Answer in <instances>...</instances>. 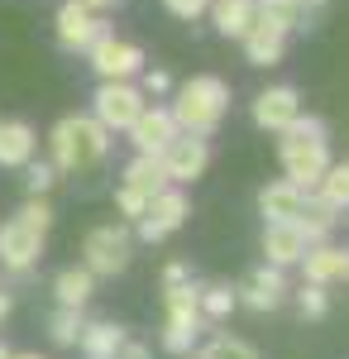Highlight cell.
Listing matches in <instances>:
<instances>
[{
	"instance_id": "f35d334b",
	"label": "cell",
	"mask_w": 349,
	"mask_h": 359,
	"mask_svg": "<svg viewBox=\"0 0 349 359\" xmlns=\"http://www.w3.org/2000/svg\"><path fill=\"white\" fill-rule=\"evenodd\" d=\"M163 278H167V283H187V264H167V273H163Z\"/></svg>"
},
{
	"instance_id": "ac0fdd59",
	"label": "cell",
	"mask_w": 349,
	"mask_h": 359,
	"mask_svg": "<svg viewBox=\"0 0 349 359\" xmlns=\"http://www.w3.org/2000/svg\"><path fill=\"white\" fill-rule=\"evenodd\" d=\"M39 149V135L25 120H0V168H25Z\"/></svg>"
},
{
	"instance_id": "d590c367",
	"label": "cell",
	"mask_w": 349,
	"mask_h": 359,
	"mask_svg": "<svg viewBox=\"0 0 349 359\" xmlns=\"http://www.w3.org/2000/svg\"><path fill=\"white\" fill-rule=\"evenodd\" d=\"M206 5H211V0H163V10H167L172 20H182V25H196V20L206 15Z\"/></svg>"
},
{
	"instance_id": "277c9868",
	"label": "cell",
	"mask_w": 349,
	"mask_h": 359,
	"mask_svg": "<svg viewBox=\"0 0 349 359\" xmlns=\"http://www.w3.org/2000/svg\"><path fill=\"white\" fill-rule=\"evenodd\" d=\"M144 106H149V96L139 91V82H101L96 96H91V115L106 125L110 135H125Z\"/></svg>"
},
{
	"instance_id": "836d02e7",
	"label": "cell",
	"mask_w": 349,
	"mask_h": 359,
	"mask_svg": "<svg viewBox=\"0 0 349 359\" xmlns=\"http://www.w3.org/2000/svg\"><path fill=\"white\" fill-rule=\"evenodd\" d=\"M29 172H25V182H29V196H43L48 192V187H53L57 182V168L53 163H34V158H29Z\"/></svg>"
},
{
	"instance_id": "5bb4252c",
	"label": "cell",
	"mask_w": 349,
	"mask_h": 359,
	"mask_svg": "<svg viewBox=\"0 0 349 359\" xmlns=\"http://www.w3.org/2000/svg\"><path fill=\"white\" fill-rule=\"evenodd\" d=\"M240 43H244V62H249V67H278L282 53H287V34L264 25V20H254Z\"/></svg>"
},
{
	"instance_id": "b9f144b4",
	"label": "cell",
	"mask_w": 349,
	"mask_h": 359,
	"mask_svg": "<svg viewBox=\"0 0 349 359\" xmlns=\"http://www.w3.org/2000/svg\"><path fill=\"white\" fill-rule=\"evenodd\" d=\"M321 5H325V0H306V10H321Z\"/></svg>"
},
{
	"instance_id": "d6a6232c",
	"label": "cell",
	"mask_w": 349,
	"mask_h": 359,
	"mask_svg": "<svg viewBox=\"0 0 349 359\" xmlns=\"http://www.w3.org/2000/svg\"><path fill=\"white\" fill-rule=\"evenodd\" d=\"M296 302H301V316H311V321L330 311V297H325V287H321V283H306V287L296 292Z\"/></svg>"
},
{
	"instance_id": "74e56055",
	"label": "cell",
	"mask_w": 349,
	"mask_h": 359,
	"mask_svg": "<svg viewBox=\"0 0 349 359\" xmlns=\"http://www.w3.org/2000/svg\"><path fill=\"white\" fill-rule=\"evenodd\" d=\"M115 359H149V345H139V340H125Z\"/></svg>"
},
{
	"instance_id": "7c38bea8",
	"label": "cell",
	"mask_w": 349,
	"mask_h": 359,
	"mask_svg": "<svg viewBox=\"0 0 349 359\" xmlns=\"http://www.w3.org/2000/svg\"><path fill=\"white\" fill-rule=\"evenodd\" d=\"M39 254H43V235H39L34 225H25L20 216L0 225V264H5V269L25 273V269L39 264Z\"/></svg>"
},
{
	"instance_id": "e575fe53",
	"label": "cell",
	"mask_w": 349,
	"mask_h": 359,
	"mask_svg": "<svg viewBox=\"0 0 349 359\" xmlns=\"http://www.w3.org/2000/svg\"><path fill=\"white\" fill-rule=\"evenodd\" d=\"M115 206H120V216H125V221H139V216L149 211V196L135 192V187H120V192H115Z\"/></svg>"
},
{
	"instance_id": "2e32d148",
	"label": "cell",
	"mask_w": 349,
	"mask_h": 359,
	"mask_svg": "<svg viewBox=\"0 0 349 359\" xmlns=\"http://www.w3.org/2000/svg\"><path fill=\"white\" fill-rule=\"evenodd\" d=\"M282 292H287V283H282V269L264 264V269H254V278L244 283L240 302L249 306V311H273V306L282 302Z\"/></svg>"
},
{
	"instance_id": "30bf717a",
	"label": "cell",
	"mask_w": 349,
	"mask_h": 359,
	"mask_svg": "<svg viewBox=\"0 0 349 359\" xmlns=\"http://www.w3.org/2000/svg\"><path fill=\"white\" fill-rule=\"evenodd\" d=\"M249 115H254V125H259V130L282 135L296 115H301V96H296V86H264V91L254 96Z\"/></svg>"
},
{
	"instance_id": "cb8c5ba5",
	"label": "cell",
	"mask_w": 349,
	"mask_h": 359,
	"mask_svg": "<svg viewBox=\"0 0 349 359\" xmlns=\"http://www.w3.org/2000/svg\"><path fill=\"white\" fill-rule=\"evenodd\" d=\"M53 292H57V306H86V297L96 292V273L91 269H62L53 278Z\"/></svg>"
},
{
	"instance_id": "ba28073f",
	"label": "cell",
	"mask_w": 349,
	"mask_h": 359,
	"mask_svg": "<svg viewBox=\"0 0 349 359\" xmlns=\"http://www.w3.org/2000/svg\"><path fill=\"white\" fill-rule=\"evenodd\" d=\"M158 163H163V172H167V182H196L201 172H206V163H211V144L201 135H177L167 149L158 154Z\"/></svg>"
},
{
	"instance_id": "ab89813d",
	"label": "cell",
	"mask_w": 349,
	"mask_h": 359,
	"mask_svg": "<svg viewBox=\"0 0 349 359\" xmlns=\"http://www.w3.org/2000/svg\"><path fill=\"white\" fill-rule=\"evenodd\" d=\"M77 5H86V10H96V15H101V10H110V5H125V0H77Z\"/></svg>"
},
{
	"instance_id": "6da1fadb",
	"label": "cell",
	"mask_w": 349,
	"mask_h": 359,
	"mask_svg": "<svg viewBox=\"0 0 349 359\" xmlns=\"http://www.w3.org/2000/svg\"><path fill=\"white\" fill-rule=\"evenodd\" d=\"M172 120H177V130L182 135H201L211 139L220 130V120L230 115V82H220V77H191V82L177 86V96H172Z\"/></svg>"
},
{
	"instance_id": "8d00e7d4",
	"label": "cell",
	"mask_w": 349,
	"mask_h": 359,
	"mask_svg": "<svg viewBox=\"0 0 349 359\" xmlns=\"http://www.w3.org/2000/svg\"><path fill=\"white\" fill-rule=\"evenodd\" d=\"M139 91H144V96H167V91H172V77H167L163 67H144V72H139Z\"/></svg>"
},
{
	"instance_id": "d4e9b609",
	"label": "cell",
	"mask_w": 349,
	"mask_h": 359,
	"mask_svg": "<svg viewBox=\"0 0 349 359\" xmlns=\"http://www.w3.org/2000/svg\"><path fill=\"white\" fill-rule=\"evenodd\" d=\"M196 306H201V321H220V316H230L240 306V292L225 287V283H211V287L196 292Z\"/></svg>"
},
{
	"instance_id": "4fadbf2b",
	"label": "cell",
	"mask_w": 349,
	"mask_h": 359,
	"mask_svg": "<svg viewBox=\"0 0 349 359\" xmlns=\"http://www.w3.org/2000/svg\"><path fill=\"white\" fill-rule=\"evenodd\" d=\"M306 235L296 230L292 221H268L264 225V254H268L273 269H292V264H301V254H306Z\"/></svg>"
},
{
	"instance_id": "f1b7e54d",
	"label": "cell",
	"mask_w": 349,
	"mask_h": 359,
	"mask_svg": "<svg viewBox=\"0 0 349 359\" xmlns=\"http://www.w3.org/2000/svg\"><path fill=\"white\" fill-rule=\"evenodd\" d=\"M201 359H259V350L249 340H235V335H215L211 345L201 350Z\"/></svg>"
},
{
	"instance_id": "ffe728a7",
	"label": "cell",
	"mask_w": 349,
	"mask_h": 359,
	"mask_svg": "<svg viewBox=\"0 0 349 359\" xmlns=\"http://www.w3.org/2000/svg\"><path fill=\"white\" fill-rule=\"evenodd\" d=\"M125 340H130V331L115 326V321H91V326H81V335H77V345H81L86 359H115Z\"/></svg>"
},
{
	"instance_id": "9a60e30c",
	"label": "cell",
	"mask_w": 349,
	"mask_h": 359,
	"mask_svg": "<svg viewBox=\"0 0 349 359\" xmlns=\"http://www.w3.org/2000/svg\"><path fill=\"white\" fill-rule=\"evenodd\" d=\"M301 269H306V283H321L330 287L335 278H349V249H335V245H311L301 254Z\"/></svg>"
},
{
	"instance_id": "3957f363",
	"label": "cell",
	"mask_w": 349,
	"mask_h": 359,
	"mask_svg": "<svg viewBox=\"0 0 349 359\" xmlns=\"http://www.w3.org/2000/svg\"><path fill=\"white\" fill-rule=\"evenodd\" d=\"M86 62H91V72L101 82H135L144 72V48L130 43V39H115L110 29H101L91 39V48H86Z\"/></svg>"
},
{
	"instance_id": "603a6c76",
	"label": "cell",
	"mask_w": 349,
	"mask_h": 359,
	"mask_svg": "<svg viewBox=\"0 0 349 359\" xmlns=\"http://www.w3.org/2000/svg\"><path fill=\"white\" fill-rule=\"evenodd\" d=\"M125 187L153 196V192H163V187H167V172H163V163L153 158V154H135V158L125 163Z\"/></svg>"
},
{
	"instance_id": "4316f807",
	"label": "cell",
	"mask_w": 349,
	"mask_h": 359,
	"mask_svg": "<svg viewBox=\"0 0 349 359\" xmlns=\"http://www.w3.org/2000/svg\"><path fill=\"white\" fill-rule=\"evenodd\" d=\"M196 335H201V316H167V331H163V350H167V355H187Z\"/></svg>"
},
{
	"instance_id": "7a4b0ae2",
	"label": "cell",
	"mask_w": 349,
	"mask_h": 359,
	"mask_svg": "<svg viewBox=\"0 0 349 359\" xmlns=\"http://www.w3.org/2000/svg\"><path fill=\"white\" fill-rule=\"evenodd\" d=\"M53 168L57 172H86L110 154V130L96 115H62L53 125Z\"/></svg>"
},
{
	"instance_id": "83f0119b",
	"label": "cell",
	"mask_w": 349,
	"mask_h": 359,
	"mask_svg": "<svg viewBox=\"0 0 349 359\" xmlns=\"http://www.w3.org/2000/svg\"><path fill=\"white\" fill-rule=\"evenodd\" d=\"M81 326H86L81 306H57V311H53V321H48V335H53V345H77Z\"/></svg>"
},
{
	"instance_id": "f546056e",
	"label": "cell",
	"mask_w": 349,
	"mask_h": 359,
	"mask_svg": "<svg viewBox=\"0 0 349 359\" xmlns=\"http://www.w3.org/2000/svg\"><path fill=\"white\" fill-rule=\"evenodd\" d=\"M196 292L201 287H191V283H167V316H201Z\"/></svg>"
},
{
	"instance_id": "44dd1931",
	"label": "cell",
	"mask_w": 349,
	"mask_h": 359,
	"mask_svg": "<svg viewBox=\"0 0 349 359\" xmlns=\"http://www.w3.org/2000/svg\"><path fill=\"white\" fill-rule=\"evenodd\" d=\"M254 10H259L264 25L282 29V34H296V29H306V20H311L306 0H254Z\"/></svg>"
},
{
	"instance_id": "5b68a950",
	"label": "cell",
	"mask_w": 349,
	"mask_h": 359,
	"mask_svg": "<svg viewBox=\"0 0 349 359\" xmlns=\"http://www.w3.org/2000/svg\"><path fill=\"white\" fill-rule=\"evenodd\" d=\"M191 216V201H187V192L177 187V182H167L163 192H153L149 196V211L139 216V240L144 245H158V240H167L172 230H182V221Z\"/></svg>"
},
{
	"instance_id": "9c48e42d",
	"label": "cell",
	"mask_w": 349,
	"mask_h": 359,
	"mask_svg": "<svg viewBox=\"0 0 349 359\" xmlns=\"http://www.w3.org/2000/svg\"><path fill=\"white\" fill-rule=\"evenodd\" d=\"M101 29H110V25L96 15V10L77 5V0H67V5L53 15V34H57V48H62V53H86L91 39H96Z\"/></svg>"
},
{
	"instance_id": "1f68e13d",
	"label": "cell",
	"mask_w": 349,
	"mask_h": 359,
	"mask_svg": "<svg viewBox=\"0 0 349 359\" xmlns=\"http://www.w3.org/2000/svg\"><path fill=\"white\" fill-rule=\"evenodd\" d=\"M20 221H25V225H34L39 235H48V225H53V206H48L43 196H29L25 206H20Z\"/></svg>"
},
{
	"instance_id": "60d3db41",
	"label": "cell",
	"mask_w": 349,
	"mask_h": 359,
	"mask_svg": "<svg viewBox=\"0 0 349 359\" xmlns=\"http://www.w3.org/2000/svg\"><path fill=\"white\" fill-rule=\"evenodd\" d=\"M10 306H15V302H10V292H0V321L10 316Z\"/></svg>"
},
{
	"instance_id": "4dcf8cb0",
	"label": "cell",
	"mask_w": 349,
	"mask_h": 359,
	"mask_svg": "<svg viewBox=\"0 0 349 359\" xmlns=\"http://www.w3.org/2000/svg\"><path fill=\"white\" fill-rule=\"evenodd\" d=\"M282 139H306V144H325V139H330V130H325L321 115H296L292 125L282 130Z\"/></svg>"
},
{
	"instance_id": "8fae6325",
	"label": "cell",
	"mask_w": 349,
	"mask_h": 359,
	"mask_svg": "<svg viewBox=\"0 0 349 359\" xmlns=\"http://www.w3.org/2000/svg\"><path fill=\"white\" fill-rule=\"evenodd\" d=\"M125 135H130V144H135V154H153V158H158V154L182 135V130H177V120H172L167 106H144L139 120L125 130Z\"/></svg>"
},
{
	"instance_id": "d6986e66",
	"label": "cell",
	"mask_w": 349,
	"mask_h": 359,
	"mask_svg": "<svg viewBox=\"0 0 349 359\" xmlns=\"http://www.w3.org/2000/svg\"><path fill=\"white\" fill-rule=\"evenodd\" d=\"M301 206H306V192L292 187L287 177H282V182H268V187L259 192V211H264V221H296Z\"/></svg>"
},
{
	"instance_id": "e0dca14e",
	"label": "cell",
	"mask_w": 349,
	"mask_h": 359,
	"mask_svg": "<svg viewBox=\"0 0 349 359\" xmlns=\"http://www.w3.org/2000/svg\"><path fill=\"white\" fill-rule=\"evenodd\" d=\"M206 15H211V25H215L220 39H244L249 25L259 20L254 0H211V5H206Z\"/></svg>"
},
{
	"instance_id": "484cf974",
	"label": "cell",
	"mask_w": 349,
	"mask_h": 359,
	"mask_svg": "<svg viewBox=\"0 0 349 359\" xmlns=\"http://www.w3.org/2000/svg\"><path fill=\"white\" fill-rule=\"evenodd\" d=\"M316 196L330 201L335 211H349V163H330L316 182Z\"/></svg>"
},
{
	"instance_id": "ee69618b",
	"label": "cell",
	"mask_w": 349,
	"mask_h": 359,
	"mask_svg": "<svg viewBox=\"0 0 349 359\" xmlns=\"http://www.w3.org/2000/svg\"><path fill=\"white\" fill-rule=\"evenodd\" d=\"M0 359H10V350H5V345H0Z\"/></svg>"
},
{
	"instance_id": "52a82bcc",
	"label": "cell",
	"mask_w": 349,
	"mask_h": 359,
	"mask_svg": "<svg viewBox=\"0 0 349 359\" xmlns=\"http://www.w3.org/2000/svg\"><path fill=\"white\" fill-rule=\"evenodd\" d=\"M278 154H282L287 182L301 187V192H316L321 172L330 168V149L325 144H306V139H278Z\"/></svg>"
},
{
	"instance_id": "8992f818",
	"label": "cell",
	"mask_w": 349,
	"mask_h": 359,
	"mask_svg": "<svg viewBox=\"0 0 349 359\" xmlns=\"http://www.w3.org/2000/svg\"><path fill=\"white\" fill-rule=\"evenodd\" d=\"M81 254H86V269L91 273H106V278L125 273L130 269V230L125 225H96L86 235Z\"/></svg>"
},
{
	"instance_id": "7402d4cb",
	"label": "cell",
	"mask_w": 349,
	"mask_h": 359,
	"mask_svg": "<svg viewBox=\"0 0 349 359\" xmlns=\"http://www.w3.org/2000/svg\"><path fill=\"white\" fill-rule=\"evenodd\" d=\"M292 225L306 235V245H321L325 235L335 230V206H330V201H321L316 192H306V206H301V216H296Z\"/></svg>"
},
{
	"instance_id": "7bdbcfd3",
	"label": "cell",
	"mask_w": 349,
	"mask_h": 359,
	"mask_svg": "<svg viewBox=\"0 0 349 359\" xmlns=\"http://www.w3.org/2000/svg\"><path fill=\"white\" fill-rule=\"evenodd\" d=\"M10 359H43V355H10Z\"/></svg>"
}]
</instances>
